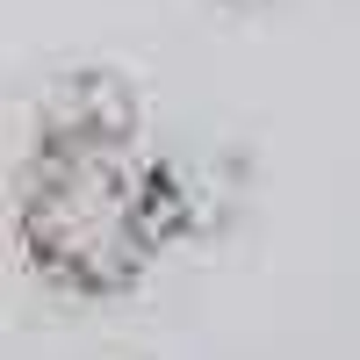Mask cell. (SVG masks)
Listing matches in <instances>:
<instances>
[{
    "instance_id": "1",
    "label": "cell",
    "mask_w": 360,
    "mask_h": 360,
    "mask_svg": "<svg viewBox=\"0 0 360 360\" xmlns=\"http://www.w3.org/2000/svg\"><path fill=\"white\" fill-rule=\"evenodd\" d=\"M202 224L195 180L144 130V101L115 65H79L37 101L15 166V259L65 303H123Z\"/></svg>"
},
{
    "instance_id": "2",
    "label": "cell",
    "mask_w": 360,
    "mask_h": 360,
    "mask_svg": "<svg viewBox=\"0 0 360 360\" xmlns=\"http://www.w3.org/2000/svg\"><path fill=\"white\" fill-rule=\"evenodd\" d=\"M217 8H231V15H259L266 0H217Z\"/></svg>"
}]
</instances>
